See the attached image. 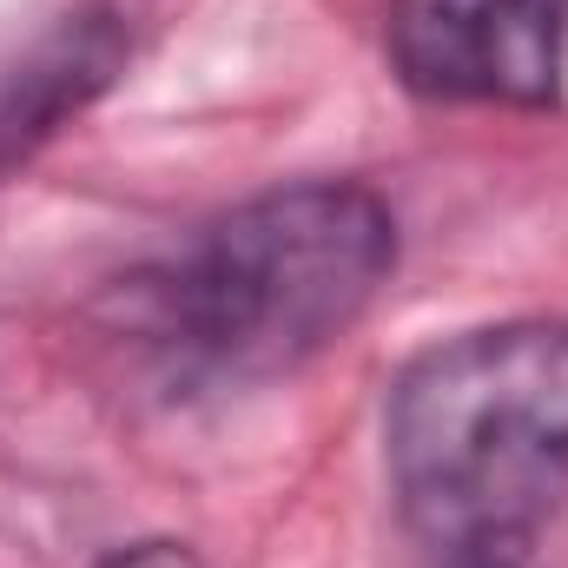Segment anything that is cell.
I'll return each mask as SVG.
<instances>
[{
    "mask_svg": "<svg viewBox=\"0 0 568 568\" xmlns=\"http://www.w3.org/2000/svg\"><path fill=\"white\" fill-rule=\"evenodd\" d=\"M390 483L443 568H509L568 496V324L523 317L424 351L390 390Z\"/></svg>",
    "mask_w": 568,
    "mask_h": 568,
    "instance_id": "cell-2",
    "label": "cell"
},
{
    "mask_svg": "<svg viewBox=\"0 0 568 568\" xmlns=\"http://www.w3.org/2000/svg\"><path fill=\"white\" fill-rule=\"evenodd\" d=\"M509 568H516V562H509Z\"/></svg>",
    "mask_w": 568,
    "mask_h": 568,
    "instance_id": "cell-6",
    "label": "cell"
},
{
    "mask_svg": "<svg viewBox=\"0 0 568 568\" xmlns=\"http://www.w3.org/2000/svg\"><path fill=\"white\" fill-rule=\"evenodd\" d=\"M100 568H205L185 542H133V549H113Z\"/></svg>",
    "mask_w": 568,
    "mask_h": 568,
    "instance_id": "cell-5",
    "label": "cell"
},
{
    "mask_svg": "<svg viewBox=\"0 0 568 568\" xmlns=\"http://www.w3.org/2000/svg\"><path fill=\"white\" fill-rule=\"evenodd\" d=\"M113 67H120V33L106 20H87L67 40H53L20 73V87L0 100V159H13V152H27V145L40 140V133H53V120L67 106H80Z\"/></svg>",
    "mask_w": 568,
    "mask_h": 568,
    "instance_id": "cell-4",
    "label": "cell"
},
{
    "mask_svg": "<svg viewBox=\"0 0 568 568\" xmlns=\"http://www.w3.org/2000/svg\"><path fill=\"white\" fill-rule=\"evenodd\" d=\"M390 60L424 100L549 106L568 67V0H397Z\"/></svg>",
    "mask_w": 568,
    "mask_h": 568,
    "instance_id": "cell-3",
    "label": "cell"
},
{
    "mask_svg": "<svg viewBox=\"0 0 568 568\" xmlns=\"http://www.w3.org/2000/svg\"><path fill=\"white\" fill-rule=\"evenodd\" d=\"M397 265V219L371 185L311 179L232 205L126 284L145 337L192 377L265 384L344 337Z\"/></svg>",
    "mask_w": 568,
    "mask_h": 568,
    "instance_id": "cell-1",
    "label": "cell"
}]
</instances>
